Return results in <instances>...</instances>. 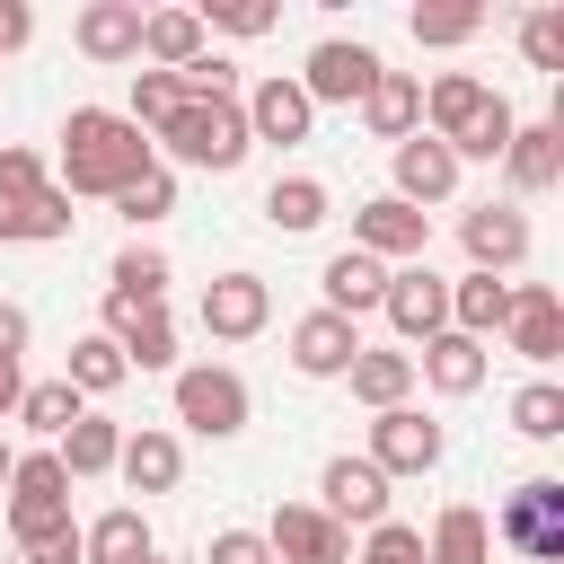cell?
<instances>
[{
    "label": "cell",
    "mask_w": 564,
    "mask_h": 564,
    "mask_svg": "<svg viewBox=\"0 0 564 564\" xmlns=\"http://www.w3.org/2000/svg\"><path fill=\"white\" fill-rule=\"evenodd\" d=\"M53 458H62V476H70V485H79V476H115V458H123V423L88 405V414L53 441Z\"/></svg>",
    "instance_id": "f1b7e54d"
},
{
    "label": "cell",
    "mask_w": 564,
    "mask_h": 564,
    "mask_svg": "<svg viewBox=\"0 0 564 564\" xmlns=\"http://www.w3.org/2000/svg\"><path fill=\"white\" fill-rule=\"evenodd\" d=\"M159 150L176 159V167H203V176H229V167H247V115H238V97H185L176 106V123L159 132Z\"/></svg>",
    "instance_id": "7a4b0ae2"
},
{
    "label": "cell",
    "mask_w": 564,
    "mask_h": 564,
    "mask_svg": "<svg viewBox=\"0 0 564 564\" xmlns=\"http://www.w3.org/2000/svg\"><path fill=\"white\" fill-rule=\"evenodd\" d=\"M502 317H511V282H494V273H458V282H449V326H458V335L494 344Z\"/></svg>",
    "instance_id": "4dcf8cb0"
},
{
    "label": "cell",
    "mask_w": 564,
    "mask_h": 564,
    "mask_svg": "<svg viewBox=\"0 0 564 564\" xmlns=\"http://www.w3.org/2000/svg\"><path fill=\"white\" fill-rule=\"evenodd\" d=\"M203 564H273V546H264V529H212Z\"/></svg>",
    "instance_id": "7dc6e473"
},
{
    "label": "cell",
    "mask_w": 564,
    "mask_h": 564,
    "mask_svg": "<svg viewBox=\"0 0 564 564\" xmlns=\"http://www.w3.org/2000/svg\"><path fill=\"white\" fill-rule=\"evenodd\" d=\"M379 317L405 335V344H432L449 326V282L432 264H388V291H379Z\"/></svg>",
    "instance_id": "4fadbf2b"
},
{
    "label": "cell",
    "mask_w": 564,
    "mask_h": 564,
    "mask_svg": "<svg viewBox=\"0 0 564 564\" xmlns=\"http://www.w3.org/2000/svg\"><path fill=\"white\" fill-rule=\"evenodd\" d=\"M9 467H18V449H9V441H0V485H9Z\"/></svg>",
    "instance_id": "f5cc1de1"
},
{
    "label": "cell",
    "mask_w": 564,
    "mask_h": 564,
    "mask_svg": "<svg viewBox=\"0 0 564 564\" xmlns=\"http://www.w3.org/2000/svg\"><path fill=\"white\" fill-rule=\"evenodd\" d=\"M344 388H352V405H370V414L414 405V352H397V344H361L352 370H344Z\"/></svg>",
    "instance_id": "cb8c5ba5"
},
{
    "label": "cell",
    "mask_w": 564,
    "mask_h": 564,
    "mask_svg": "<svg viewBox=\"0 0 564 564\" xmlns=\"http://www.w3.org/2000/svg\"><path fill=\"white\" fill-rule=\"evenodd\" d=\"M511 432H520V441H555V432H564V388H555V379L511 388Z\"/></svg>",
    "instance_id": "ab89813d"
},
{
    "label": "cell",
    "mask_w": 564,
    "mask_h": 564,
    "mask_svg": "<svg viewBox=\"0 0 564 564\" xmlns=\"http://www.w3.org/2000/svg\"><path fill=\"white\" fill-rule=\"evenodd\" d=\"M176 106H185L176 70H132V106H123V123H132V132H150V150H159V132L176 123Z\"/></svg>",
    "instance_id": "8d00e7d4"
},
{
    "label": "cell",
    "mask_w": 564,
    "mask_h": 564,
    "mask_svg": "<svg viewBox=\"0 0 564 564\" xmlns=\"http://www.w3.org/2000/svg\"><path fill=\"white\" fill-rule=\"evenodd\" d=\"M361 123H370V141H405V132H423V79L414 70H379L370 79V97H361Z\"/></svg>",
    "instance_id": "484cf974"
},
{
    "label": "cell",
    "mask_w": 564,
    "mask_h": 564,
    "mask_svg": "<svg viewBox=\"0 0 564 564\" xmlns=\"http://www.w3.org/2000/svg\"><path fill=\"white\" fill-rule=\"evenodd\" d=\"M62 379H70L79 397H115V388H123L132 370H123L115 335H97V326H88V335H70V361H62Z\"/></svg>",
    "instance_id": "e575fe53"
},
{
    "label": "cell",
    "mask_w": 564,
    "mask_h": 564,
    "mask_svg": "<svg viewBox=\"0 0 564 564\" xmlns=\"http://www.w3.org/2000/svg\"><path fill=\"white\" fill-rule=\"evenodd\" d=\"M26 335H35V317H26L18 300H0V361H18V352H26Z\"/></svg>",
    "instance_id": "f907efd6"
},
{
    "label": "cell",
    "mask_w": 564,
    "mask_h": 564,
    "mask_svg": "<svg viewBox=\"0 0 564 564\" xmlns=\"http://www.w3.org/2000/svg\"><path fill=\"white\" fill-rule=\"evenodd\" d=\"M405 26H414V44L458 53V44H476V35H485V9H414Z\"/></svg>",
    "instance_id": "7bdbcfd3"
},
{
    "label": "cell",
    "mask_w": 564,
    "mask_h": 564,
    "mask_svg": "<svg viewBox=\"0 0 564 564\" xmlns=\"http://www.w3.org/2000/svg\"><path fill=\"white\" fill-rule=\"evenodd\" d=\"M264 546H273V564H352V529H335L317 502H282L264 520Z\"/></svg>",
    "instance_id": "2e32d148"
},
{
    "label": "cell",
    "mask_w": 564,
    "mask_h": 564,
    "mask_svg": "<svg viewBox=\"0 0 564 564\" xmlns=\"http://www.w3.org/2000/svg\"><path fill=\"white\" fill-rule=\"evenodd\" d=\"M203 44H212V35H203L194 9H141V62H150V70H185Z\"/></svg>",
    "instance_id": "f546056e"
},
{
    "label": "cell",
    "mask_w": 564,
    "mask_h": 564,
    "mask_svg": "<svg viewBox=\"0 0 564 564\" xmlns=\"http://www.w3.org/2000/svg\"><path fill=\"white\" fill-rule=\"evenodd\" d=\"M352 247L379 256V264H423L432 256V212H414L397 194H370V203H352Z\"/></svg>",
    "instance_id": "7c38bea8"
},
{
    "label": "cell",
    "mask_w": 564,
    "mask_h": 564,
    "mask_svg": "<svg viewBox=\"0 0 564 564\" xmlns=\"http://www.w3.org/2000/svg\"><path fill=\"white\" fill-rule=\"evenodd\" d=\"M115 476H123L141 502H150V494H176V485H185V441H176L167 423H141V432H123Z\"/></svg>",
    "instance_id": "44dd1931"
},
{
    "label": "cell",
    "mask_w": 564,
    "mask_h": 564,
    "mask_svg": "<svg viewBox=\"0 0 564 564\" xmlns=\"http://www.w3.org/2000/svg\"><path fill=\"white\" fill-rule=\"evenodd\" d=\"M352 564H423V529L414 520H379V529H361Z\"/></svg>",
    "instance_id": "f6af8a7d"
},
{
    "label": "cell",
    "mask_w": 564,
    "mask_h": 564,
    "mask_svg": "<svg viewBox=\"0 0 564 564\" xmlns=\"http://www.w3.org/2000/svg\"><path fill=\"white\" fill-rule=\"evenodd\" d=\"M485 370H494V344H476V335H458V326H441V335L414 352V379H423L432 397H476Z\"/></svg>",
    "instance_id": "ac0fdd59"
},
{
    "label": "cell",
    "mask_w": 564,
    "mask_h": 564,
    "mask_svg": "<svg viewBox=\"0 0 564 564\" xmlns=\"http://www.w3.org/2000/svg\"><path fill=\"white\" fill-rule=\"evenodd\" d=\"M194 326H203L212 344H256V335L273 326V291H264V273H212L203 300H194Z\"/></svg>",
    "instance_id": "30bf717a"
},
{
    "label": "cell",
    "mask_w": 564,
    "mask_h": 564,
    "mask_svg": "<svg viewBox=\"0 0 564 564\" xmlns=\"http://www.w3.org/2000/svg\"><path fill=\"white\" fill-rule=\"evenodd\" d=\"M317 511H326L335 529H379V520H397V511H388V476H379L361 449H335V458L317 467Z\"/></svg>",
    "instance_id": "8fae6325"
},
{
    "label": "cell",
    "mask_w": 564,
    "mask_h": 564,
    "mask_svg": "<svg viewBox=\"0 0 564 564\" xmlns=\"http://www.w3.org/2000/svg\"><path fill=\"white\" fill-rule=\"evenodd\" d=\"M441 449H449V432H441L423 405H388V414H370V449H361V458L397 485V476H432Z\"/></svg>",
    "instance_id": "9c48e42d"
},
{
    "label": "cell",
    "mask_w": 564,
    "mask_h": 564,
    "mask_svg": "<svg viewBox=\"0 0 564 564\" xmlns=\"http://www.w3.org/2000/svg\"><path fill=\"white\" fill-rule=\"evenodd\" d=\"M388 176H397V185H388V194H397V203H414V212H423V203H449V194H458V176H467V167H458V159H449V141H432V132H405V141H397V150H388Z\"/></svg>",
    "instance_id": "e0dca14e"
},
{
    "label": "cell",
    "mask_w": 564,
    "mask_h": 564,
    "mask_svg": "<svg viewBox=\"0 0 564 564\" xmlns=\"http://www.w3.org/2000/svg\"><path fill=\"white\" fill-rule=\"evenodd\" d=\"M502 176H511V194H555L564 185V123L555 115L546 123H520L511 150H502Z\"/></svg>",
    "instance_id": "7402d4cb"
},
{
    "label": "cell",
    "mask_w": 564,
    "mask_h": 564,
    "mask_svg": "<svg viewBox=\"0 0 564 564\" xmlns=\"http://www.w3.org/2000/svg\"><path fill=\"white\" fill-rule=\"evenodd\" d=\"M238 115H247V141H273V150H291V141H308V132H317V106L300 97V79H291V70H273V79L238 88Z\"/></svg>",
    "instance_id": "5bb4252c"
},
{
    "label": "cell",
    "mask_w": 564,
    "mask_h": 564,
    "mask_svg": "<svg viewBox=\"0 0 564 564\" xmlns=\"http://www.w3.org/2000/svg\"><path fill=\"white\" fill-rule=\"evenodd\" d=\"M352 352H361V326L335 317V308H308V317L291 326V370H300V379H344Z\"/></svg>",
    "instance_id": "ffe728a7"
},
{
    "label": "cell",
    "mask_w": 564,
    "mask_h": 564,
    "mask_svg": "<svg viewBox=\"0 0 564 564\" xmlns=\"http://www.w3.org/2000/svg\"><path fill=\"white\" fill-rule=\"evenodd\" d=\"M511 35H520V62H529V70H564V9H555V0H546V9H520Z\"/></svg>",
    "instance_id": "60d3db41"
},
{
    "label": "cell",
    "mask_w": 564,
    "mask_h": 564,
    "mask_svg": "<svg viewBox=\"0 0 564 564\" xmlns=\"http://www.w3.org/2000/svg\"><path fill=\"white\" fill-rule=\"evenodd\" d=\"M97 335H115L123 370H176V317H167V300H123V291H106V300H97Z\"/></svg>",
    "instance_id": "ba28073f"
},
{
    "label": "cell",
    "mask_w": 564,
    "mask_h": 564,
    "mask_svg": "<svg viewBox=\"0 0 564 564\" xmlns=\"http://www.w3.org/2000/svg\"><path fill=\"white\" fill-rule=\"evenodd\" d=\"M485 538L511 546L520 564H564V476H529V485H511V494L494 502Z\"/></svg>",
    "instance_id": "3957f363"
},
{
    "label": "cell",
    "mask_w": 564,
    "mask_h": 564,
    "mask_svg": "<svg viewBox=\"0 0 564 564\" xmlns=\"http://www.w3.org/2000/svg\"><path fill=\"white\" fill-rule=\"evenodd\" d=\"M485 106H494V88H485L476 70H441V79H423V132H432V141H458Z\"/></svg>",
    "instance_id": "4316f807"
},
{
    "label": "cell",
    "mask_w": 564,
    "mask_h": 564,
    "mask_svg": "<svg viewBox=\"0 0 564 564\" xmlns=\"http://www.w3.org/2000/svg\"><path fill=\"white\" fill-rule=\"evenodd\" d=\"M79 414H88V397H79L70 379H26V397H18V414H9V423H26V432L53 449V441H62Z\"/></svg>",
    "instance_id": "d6a6232c"
},
{
    "label": "cell",
    "mask_w": 564,
    "mask_h": 564,
    "mask_svg": "<svg viewBox=\"0 0 564 564\" xmlns=\"http://www.w3.org/2000/svg\"><path fill=\"white\" fill-rule=\"evenodd\" d=\"M26 44H35V9H26V0H0V62L26 53Z\"/></svg>",
    "instance_id": "c3c4849f"
},
{
    "label": "cell",
    "mask_w": 564,
    "mask_h": 564,
    "mask_svg": "<svg viewBox=\"0 0 564 564\" xmlns=\"http://www.w3.org/2000/svg\"><path fill=\"white\" fill-rule=\"evenodd\" d=\"M326 212H335V194H326V176H273L264 185V229H282V238H308V229H326Z\"/></svg>",
    "instance_id": "83f0119b"
},
{
    "label": "cell",
    "mask_w": 564,
    "mask_h": 564,
    "mask_svg": "<svg viewBox=\"0 0 564 564\" xmlns=\"http://www.w3.org/2000/svg\"><path fill=\"white\" fill-rule=\"evenodd\" d=\"M167 397H176V423L194 441H238L247 414H256V397H247V379L229 361H176V388Z\"/></svg>",
    "instance_id": "277c9868"
},
{
    "label": "cell",
    "mask_w": 564,
    "mask_h": 564,
    "mask_svg": "<svg viewBox=\"0 0 564 564\" xmlns=\"http://www.w3.org/2000/svg\"><path fill=\"white\" fill-rule=\"evenodd\" d=\"M70 229H79V212H70V194H62V185H44L35 203L0 212V247H53V238H70Z\"/></svg>",
    "instance_id": "836d02e7"
},
{
    "label": "cell",
    "mask_w": 564,
    "mask_h": 564,
    "mask_svg": "<svg viewBox=\"0 0 564 564\" xmlns=\"http://www.w3.org/2000/svg\"><path fill=\"white\" fill-rule=\"evenodd\" d=\"M167 282H176V264L159 247H141V238H123L115 264H106V291H123V300H167Z\"/></svg>",
    "instance_id": "d590c367"
},
{
    "label": "cell",
    "mask_w": 564,
    "mask_h": 564,
    "mask_svg": "<svg viewBox=\"0 0 564 564\" xmlns=\"http://www.w3.org/2000/svg\"><path fill=\"white\" fill-rule=\"evenodd\" d=\"M141 564H176V555H141Z\"/></svg>",
    "instance_id": "db71d44e"
},
{
    "label": "cell",
    "mask_w": 564,
    "mask_h": 564,
    "mask_svg": "<svg viewBox=\"0 0 564 564\" xmlns=\"http://www.w3.org/2000/svg\"><path fill=\"white\" fill-rule=\"evenodd\" d=\"M18 397H26V370H18V361H0V423L18 414Z\"/></svg>",
    "instance_id": "816d5d0a"
},
{
    "label": "cell",
    "mask_w": 564,
    "mask_h": 564,
    "mask_svg": "<svg viewBox=\"0 0 564 564\" xmlns=\"http://www.w3.org/2000/svg\"><path fill=\"white\" fill-rule=\"evenodd\" d=\"M194 18H203V35H238V44L282 26V9H273V0H212V9H194Z\"/></svg>",
    "instance_id": "b9f144b4"
},
{
    "label": "cell",
    "mask_w": 564,
    "mask_h": 564,
    "mask_svg": "<svg viewBox=\"0 0 564 564\" xmlns=\"http://www.w3.org/2000/svg\"><path fill=\"white\" fill-rule=\"evenodd\" d=\"M176 88H185V97H238V62L203 44V53H194V62L176 70Z\"/></svg>",
    "instance_id": "bcb514c9"
},
{
    "label": "cell",
    "mask_w": 564,
    "mask_h": 564,
    "mask_svg": "<svg viewBox=\"0 0 564 564\" xmlns=\"http://www.w3.org/2000/svg\"><path fill=\"white\" fill-rule=\"evenodd\" d=\"M511 132H520V115H511V97L494 88V106H485V115L449 141V159H458V167H467V159H502V150H511Z\"/></svg>",
    "instance_id": "f35d334b"
},
{
    "label": "cell",
    "mask_w": 564,
    "mask_h": 564,
    "mask_svg": "<svg viewBox=\"0 0 564 564\" xmlns=\"http://www.w3.org/2000/svg\"><path fill=\"white\" fill-rule=\"evenodd\" d=\"M423 564H494L485 511H476V502H441V520H432V538H423Z\"/></svg>",
    "instance_id": "1f68e13d"
},
{
    "label": "cell",
    "mask_w": 564,
    "mask_h": 564,
    "mask_svg": "<svg viewBox=\"0 0 564 564\" xmlns=\"http://www.w3.org/2000/svg\"><path fill=\"white\" fill-rule=\"evenodd\" d=\"M458 247H467V273H494V282H502V273H520V264H529L538 229H529V212H520V203H494V194H485V203H467V212H458Z\"/></svg>",
    "instance_id": "52a82bcc"
},
{
    "label": "cell",
    "mask_w": 564,
    "mask_h": 564,
    "mask_svg": "<svg viewBox=\"0 0 564 564\" xmlns=\"http://www.w3.org/2000/svg\"><path fill=\"white\" fill-rule=\"evenodd\" d=\"M317 308H335V317H352L361 326V308H379V291H388V264L379 256H361V247H335L326 264H317Z\"/></svg>",
    "instance_id": "603a6c76"
},
{
    "label": "cell",
    "mask_w": 564,
    "mask_h": 564,
    "mask_svg": "<svg viewBox=\"0 0 564 564\" xmlns=\"http://www.w3.org/2000/svg\"><path fill=\"white\" fill-rule=\"evenodd\" d=\"M9 538L18 546H35V538H53V529H70V476H62V458L53 449H18V467H9Z\"/></svg>",
    "instance_id": "5b68a950"
},
{
    "label": "cell",
    "mask_w": 564,
    "mask_h": 564,
    "mask_svg": "<svg viewBox=\"0 0 564 564\" xmlns=\"http://www.w3.org/2000/svg\"><path fill=\"white\" fill-rule=\"evenodd\" d=\"M53 185V167L26 150V141H0V212H18V203H35Z\"/></svg>",
    "instance_id": "ee69618b"
},
{
    "label": "cell",
    "mask_w": 564,
    "mask_h": 564,
    "mask_svg": "<svg viewBox=\"0 0 564 564\" xmlns=\"http://www.w3.org/2000/svg\"><path fill=\"white\" fill-rule=\"evenodd\" d=\"M502 344H511L529 370H546V361L564 352V291H555V282H511V317H502Z\"/></svg>",
    "instance_id": "9a60e30c"
},
{
    "label": "cell",
    "mask_w": 564,
    "mask_h": 564,
    "mask_svg": "<svg viewBox=\"0 0 564 564\" xmlns=\"http://www.w3.org/2000/svg\"><path fill=\"white\" fill-rule=\"evenodd\" d=\"M150 167H159V150H150V132L123 123V106H70L62 115V176L53 185L70 203H115Z\"/></svg>",
    "instance_id": "6da1fadb"
},
{
    "label": "cell",
    "mask_w": 564,
    "mask_h": 564,
    "mask_svg": "<svg viewBox=\"0 0 564 564\" xmlns=\"http://www.w3.org/2000/svg\"><path fill=\"white\" fill-rule=\"evenodd\" d=\"M70 44H79L88 62H106V70L141 62V0H88V9L70 18Z\"/></svg>",
    "instance_id": "d6986e66"
},
{
    "label": "cell",
    "mask_w": 564,
    "mask_h": 564,
    "mask_svg": "<svg viewBox=\"0 0 564 564\" xmlns=\"http://www.w3.org/2000/svg\"><path fill=\"white\" fill-rule=\"evenodd\" d=\"M26 564H79V520L70 529H53V538H35V546H18Z\"/></svg>",
    "instance_id": "681fc988"
},
{
    "label": "cell",
    "mask_w": 564,
    "mask_h": 564,
    "mask_svg": "<svg viewBox=\"0 0 564 564\" xmlns=\"http://www.w3.org/2000/svg\"><path fill=\"white\" fill-rule=\"evenodd\" d=\"M379 70H388L379 44H361V35H326V44H308V62H300L291 79H300L308 106H361Z\"/></svg>",
    "instance_id": "8992f818"
},
{
    "label": "cell",
    "mask_w": 564,
    "mask_h": 564,
    "mask_svg": "<svg viewBox=\"0 0 564 564\" xmlns=\"http://www.w3.org/2000/svg\"><path fill=\"white\" fill-rule=\"evenodd\" d=\"M115 212H123V229H132V238H141V229H159V220L176 212V167L159 159L150 176H132V185L115 194Z\"/></svg>",
    "instance_id": "74e56055"
},
{
    "label": "cell",
    "mask_w": 564,
    "mask_h": 564,
    "mask_svg": "<svg viewBox=\"0 0 564 564\" xmlns=\"http://www.w3.org/2000/svg\"><path fill=\"white\" fill-rule=\"evenodd\" d=\"M141 555H159L141 502H115V511H97V520L79 529V564H141Z\"/></svg>",
    "instance_id": "d4e9b609"
}]
</instances>
